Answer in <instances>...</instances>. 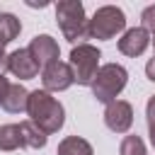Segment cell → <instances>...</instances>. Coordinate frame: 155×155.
<instances>
[{
  "instance_id": "12",
  "label": "cell",
  "mask_w": 155,
  "mask_h": 155,
  "mask_svg": "<svg viewBox=\"0 0 155 155\" xmlns=\"http://www.w3.org/2000/svg\"><path fill=\"white\" fill-rule=\"evenodd\" d=\"M17 148H24V138H22L19 124H5V126H0V150L10 153V150H17Z\"/></svg>"
},
{
  "instance_id": "23",
  "label": "cell",
  "mask_w": 155,
  "mask_h": 155,
  "mask_svg": "<svg viewBox=\"0 0 155 155\" xmlns=\"http://www.w3.org/2000/svg\"><path fill=\"white\" fill-rule=\"evenodd\" d=\"M150 44H153V48H155V34H153V39H150Z\"/></svg>"
},
{
  "instance_id": "4",
  "label": "cell",
  "mask_w": 155,
  "mask_h": 155,
  "mask_svg": "<svg viewBox=\"0 0 155 155\" xmlns=\"http://www.w3.org/2000/svg\"><path fill=\"white\" fill-rule=\"evenodd\" d=\"M124 29H126V15L116 5H102L87 19V34H90V39L109 41L116 34H121Z\"/></svg>"
},
{
  "instance_id": "5",
  "label": "cell",
  "mask_w": 155,
  "mask_h": 155,
  "mask_svg": "<svg viewBox=\"0 0 155 155\" xmlns=\"http://www.w3.org/2000/svg\"><path fill=\"white\" fill-rule=\"evenodd\" d=\"M99 58H102L99 48L92 46V44H87V41L73 46L68 65H70V70H73L78 85H85V87L92 85V80H94L97 70H99Z\"/></svg>"
},
{
  "instance_id": "17",
  "label": "cell",
  "mask_w": 155,
  "mask_h": 155,
  "mask_svg": "<svg viewBox=\"0 0 155 155\" xmlns=\"http://www.w3.org/2000/svg\"><path fill=\"white\" fill-rule=\"evenodd\" d=\"M140 22H143V29L148 34H155V5H148L140 12Z\"/></svg>"
},
{
  "instance_id": "11",
  "label": "cell",
  "mask_w": 155,
  "mask_h": 155,
  "mask_svg": "<svg viewBox=\"0 0 155 155\" xmlns=\"http://www.w3.org/2000/svg\"><path fill=\"white\" fill-rule=\"evenodd\" d=\"M27 99H29V90L24 85H19V82H15V85L10 82L7 94H5L0 107L5 111H10V114H19V111H27Z\"/></svg>"
},
{
  "instance_id": "7",
  "label": "cell",
  "mask_w": 155,
  "mask_h": 155,
  "mask_svg": "<svg viewBox=\"0 0 155 155\" xmlns=\"http://www.w3.org/2000/svg\"><path fill=\"white\" fill-rule=\"evenodd\" d=\"M104 124L111 133H126L133 126V107L126 99H114L104 107Z\"/></svg>"
},
{
  "instance_id": "20",
  "label": "cell",
  "mask_w": 155,
  "mask_h": 155,
  "mask_svg": "<svg viewBox=\"0 0 155 155\" xmlns=\"http://www.w3.org/2000/svg\"><path fill=\"white\" fill-rule=\"evenodd\" d=\"M7 87H10V80H7L5 75H0V104H2L5 94H7Z\"/></svg>"
},
{
  "instance_id": "2",
  "label": "cell",
  "mask_w": 155,
  "mask_h": 155,
  "mask_svg": "<svg viewBox=\"0 0 155 155\" xmlns=\"http://www.w3.org/2000/svg\"><path fill=\"white\" fill-rule=\"evenodd\" d=\"M56 22H58L61 34L70 44H85V39H90L87 15L80 0H61L56 5Z\"/></svg>"
},
{
  "instance_id": "1",
  "label": "cell",
  "mask_w": 155,
  "mask_h": 155,
  "mask_svg": "<svg viewBox=\"0 0 155 155\" xmlns=\"http://www.w3.org/2000/svg\"><path fill=\"white\" fill-rule=\"evenodd\" d=\"M27 114H29V121L36 124L46 136L58 133L63 128V124H65V109H63V104L56 97H51V92H46V90L29 92Z\"/></svg>"
},
{
  "instance_id": "19",
  "label": "cell",
  "mask_w": 155,
  "mask_h": 155,
  "mask_svg": "<svg viewBox=\"0 0 155 155\" xmlns=\"http://www.w3.org/2000/svg\"><path fill=\"white\" fill-rule=\"evenodd\" d=\"M145 78H148L150 82H155V56L145 63Z\"/></svg>"
},
{
  "instance_id": "21",
  "label": "cell",
  "mask_w": 155,
  "mask_h": 155,
  "mask_svg": "<svg viewBox=\"0 0 155 155\" xmlns=\"http://www.w3.org/2000/svg\"><path fill=\"white\" fill-rule=\"evenodd\" d=\"M2 70H7V53H5V46L0 44V75Z\"/></svg>"
},
{
  "instance_id": "9",
  "label": "cell",
  "mask_w": 155,
  "mask_h": 155,
  "mask_svg": "<svg viewBox=\"0 0 155 155\" xmlns=\"http://www.w3.org/2000/svg\"><path fill=\"white\" fill-rule=\"evenodd\" d=\"M7 70L19 80H31L39 75V65L27 48H17V51L7 53Z\"/></svg>"
},
{
  "instance_id": "6",
  "label": "cell",
  "mask_w": 155,
  "mask_h": 155,
  "mask_svg": "<svg viewBox=\"0 0 155 155\" xmlns=\"http://www.w3.org/2000/svg\"><path fill=\"white\" fill-rule=\"evenodd\" d=\"M27 51H29V53H31V58L36 61L39 70L48 68L51 63H58V56H61L58 41H56L51 34H36V36L29 41Z\"/></svg>"
},
{
  "instance_id": "24",
  "label": "cell",
  "mask_w": 155,
  "mask_h": 155,
  "mask_svg": "<svg viewBox=\"0 0 155 155\" xmlns=\"http://www.w3.org/2000/svg\"><path fill=\"white\" fill-rule=\"evenodd\" d=\"M0 15H2V12H0Z\"/></svg>"
},
{
  "instance_id": "15",
  "label": "cell",
  "mask_w": 155,
  "mask_h": 155,
  "mask_svg": "<svg viewBox=\"0 0 155 155\" xmlns=\"http://www.w3.org/2000/svg\"><path fill=\"white\" fill-rule=\"evenodd\" d=\"M19 31H22V22H19L15 15L2 12V15H0V44L5 46V44H10V41H15V39L19 36Z\"/></svg>"
},
{
  "instance_id": "13",
  "label": "cell",
  "mask_w": 155,
  "mask_h": 155,
  "mask_svg": "<svg viewBox=\"0 0 155 155\" xmlns=\"http://www.w3.org/2000/svg\"><path fill=\"white\" fill-rule=\"evenodd\" d=\"M58 155H94V150H92V145L85 140V138H80V136H68V138H63L61 143H58V150H56Z\"/></svg>"
},
{
  "instance_id": "14",
  "label": "cell",
  "mask_w": 155,
  "mask_h": 155,
  "mask_svg": "<svg viewBox=\"0 0 155 155\" xmlns=\"http://www.w3.org/2000/svg\"><path fill=\"white\" fill-rule=\"evenodd\" d=\"M19 128H22V138H24V145H27V148L39 150V148H44V145H46L48 136H46L36 124H31V121H22V124H19Z\"/></svg>"
},
{
  "instance_id": "22",
  "label": "cell",
  "mask_w": 155,
  "mask_h": 155,
  "mask_svg": "<svg viewBox=\"0 0 155 155\" xmlns=\"http://www.w3.org/2000/svg\"><path fill=\"white\" fill-rule=\"evenodd\" d=\"M148 136H150V143L155 148V124H148Z\"/></svg>"
},
{
  "instance_id": "8",
  "label": "cell",
  "mask_w": 155,
  "mask_h": 155,
  "mask_svg": "<svg viewBox=\"0 0 155 155\" xmlns=\"http://www.w3.org/2000/svg\"><path fill=\"white\" fill-rule=\"evenodd\" d=\"M73 82H75V75H73L70 65L63 63V61L51 63L48 68L41 70V85H44L46 92H63V90H68Z\"/></svg>"
},
{
  "instance_id": "18",
  "label": "cell",
  "mask_w": 155,
  "mask_h": 155,
  "mask_svg": "<svg viewBox=\"0 0 155 155\" xmlns=\"http://www.w3.org/2000/svg\"><path fill=\"white\" fill-rule=\"evenodd\" d=\"M145 116H148V124H155V94L145 104Z\"/></svg>"
},
{
  "instance_id": "10",
  "label": "cell",
  "mask_w": 155,
  "mask_h": 155,
  "mask_svg": "<svg viewBox=\"0 0 155 155\" xmlns=\"http://www.w3.org/2000/svg\"><path fill=\"white\" fill-rule=\"evenodd\" d=\"M148 46H150V34H148L143 27H131V29H126L124 36L119 39V51H121L124 56H131V58L140 56Z\"/></svg>"
},
{
  "instance_id": "16",
  "label": "cell",
  "mask_w": 155,
  "mask_h": 155,
  "mask_svg": "<svg viewBox=\"0 0 155 155\" xmlns=\"http://www.w3.org/2000/svg\"><path fill=\"white\" fill-rule=\"evenodd\" d=\"M119 155H148L140 136H126L119 145Z\"/></svg>"
},
{
  "instance_id": "3",
  "label": "cell",
  "mask_w": 155,
  "mask_h": 155,
  "mask_svg": "<svg viewBox=\"0 0 155 155\" xmlns=\"http://www.w3.org/2000/svg\"><path fill=\"white\" fill-rule=\"evenodd\" d=\"M126 82H128V70L124 65L104 63V65H99V70H97V75H94L90 87H92V94H94L97 102L109 104V102H114L124 92Z\"/></svg>"
}]
</instances>
